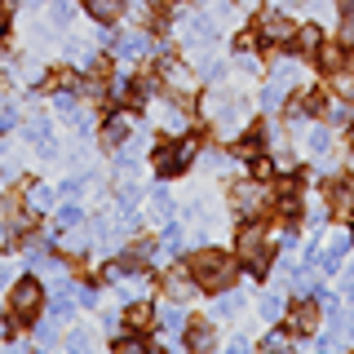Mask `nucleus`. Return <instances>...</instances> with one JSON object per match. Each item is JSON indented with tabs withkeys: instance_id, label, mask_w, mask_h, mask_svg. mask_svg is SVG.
Masks as SVG:
<instances>
[{
	"instance_id": "12",
	"label": "nucleus",
	"mask_w": 354,
	"mask_h": 354,
	"mask_svg": "<svg viewBox=\"0 0 354 354\" xmlns=\"http://www.w3.org/2000/svg\"><path fill=\"white\" fill-rule=\"evenodd\" d=\"M328 208H332V213H341V217H350L354 213V186L350 182H332L328 186Z\"/></svg>"
},
{
	"instance_id": "42",
	"label": "nucleus",
	"mask_w": 354,
	"mask_h": 354,
	"mask_svg": "<svg viewBox=\"0 0 354 354\" xmlns=\"http://www.w3.org/2000/svg\"><path fill=\"white\" fill-rule=\"evenodd\" d=\"M102 328H106V332H120V315H115V310H111V315H102Z\"/></svg>"
},
{
	"instance_id": "10",
	"label": "nucleus",
	"mask_w": 354,
	"mask_h": 354,
	"mask_svg": "<svg viewBox=\"0 0 354 354\" xmlns=\"http://www.w3.org/2000/svg\"><path fill=\"white\" fill-rule=\"evenodd\" d=\"M182 40L208 44V40H213V22H208L204 14H182Z\"/></svg>"
},
{
	"instance_id": "24",
	"label": "nucleus",
	"mask_w": 354,
	"mask_h": 354,
	"mask_svg": "<svg viewBox=\"0 0 354 354\" xmlns=\"http://www.w3.org/2000/svg\"><path fill=\"white\" fill-rule=\"evenodd\" d=\"M80 221H84V208L75 204V199H66V204L58 208V226L66 230V226H80Z\"/></svg>"
},
{
	"instance_id": "29",
	"label": "nucleus",
	"mask_w": 354,
	"mask_h": 354,
	"mask_svg": "<svg viewBox=\"0 0 354 354\" xmlns=\"http://www.w3.org/2000/svg\"><path fill=\"white\" fill-rule=\"evenodd\" d=\"M328 115H332V124H350V120H354L350 97H346V102H332V106H328Z\"/></svg>"
},
{
	"instance_id": "8",
	"label": "nucleus",
	"mask_w": 354,
	"mask_h": 354,
	"mask_svg": "<svg viewBox=\"0 0 354 354\" xmlns=\"http://www.w3.org/2000/svg\"><path fill=\"white\" fill-rule=\"evenodd\" d=\"M164 292H169V301H191V297H195L191 266H186V270H169V274H164Z\"/></svg>"
},
{
	"instance_id": "36",
	"label": "nucleus",
	"mask_w": 354,
	"mask_h": 354,
	"mask_svg": "<svg viewBox=\"0 0 354 354\" xmlns=\"http://www.w3.org/2000/svg\"><path fill=\"white\" fill-rule=\"evenodd\" d=\"M36 341H40V346H53V341H58V328H53V324H40L36 328Z\"/></svg>"
},
{
	"instance_id": "5",
	"label": "nucleus",
	"mask_w": 354,
	"mask_h": 354,
	"mask_svg": "<svg viewBox=\"0 0 354 354\" xmlns=\"http://www.w3.org/2000/svg\"><path fill=\"white\" fill-rule=\"evenodd\" d=\"M230 204H235L239 217H261V208L270 204V191H266V182H235V191H230Z\"/></svg>"
},
{
	"instance_id": "47",
	"label": "nucleus",
	"mask_w": 354,
	"mask_h": 354,
	"mask_svg": "<svg viewBox=\"0 0 354 354\" xmlns=\"http://www.w3.org/2000/svg\"><path fill=\"white\" fill-rule=\"evenodd\" d=\"M160 5H173V0H160Z\"/></svg>"
},
{
	"instance_id": "25",
	"label": "nucleus",
	"mask_w": 354,
	"mask_h": 354,
	"mask_svg": "<svg viewBox=\"0 0 354 354\" xmlns=\"http://www.w3.org/2000/svg\"><path fill=\"white\" fill-rule=\"evenodd\" d=\"M49 22L53 27H71V0H49Z\"/></svg>"
},
{
	"instance_id": "22",
	"label": "nucleus",
	"mask_w": 354,
	"mask_h": 354,
	"mask_svg": "<svg viewBox=\"0 0 354 354\" xmlns=\"http://www.w3.org/2000/svg\"><path fill=\"white\" fill-rule=\"evenodd\" d=\"M261 147H266V133L261 129H252V133H243V138H239V155H248V160H252V155H261Z\"/></svg>"
},
{
	"instance_id": "7",
	"label": "nucleus",
	"mask_w": 354,
	"mask_h": 354,
	"mask_svg": "<svg viewBox=\"0 0 354 354\" xmlns=\"http://www.w3.org/2000/svg\"><path fill=\"white\" fill-rule=\"evenodd\" d=\"M292 31H297V27H292L283 14H261L252 36H257V44H288V40H292Z\"/></svg>"
},
{
	"instance_id": "28",
	"label": "nucleus",
	"mask_w": 354,
	"mask_h": 354,
	"mask_svg": "<svg viewBox=\"0 0 354 354\" xmlns=\"http://www.w3.org/2000/svg\"><path fill=\"white\" fill-rule=\"evenodd\" d=\"M27 138H36V142H40V151H44V147H49V138H53L49 120H31V124H27Z\"/></svg>"
},
{
	"instance_id": "33",
	"label": "nucleus",
	"mask_w": 354,
	"mask_h": 354,
	"mask_svg": "<svg viewBox=\"0 0 354 354\" xmlns=\"http://www.w3.org/2000/svg\"><path fill=\"white\" fill-rule=\"evenodd\" d=\"M261 315H266V319H279V315H283V297L266 292V297H261Z\"/></svg>"
},
{
	"instance_id": "18",
	"label": "nucleus",
	"mask_w": 354,
	"mask_h": 354,
	"mask_svg": "<svg viewBox=\"0 0 354 354\" xmlns=\"http://www.w3.org/2000/svg\"><path fill=\"white\" fill-rule=\"evenodd\" d=\"M319 44H324L319 40V27H297L292 31V49L297 53H319Z\"/></svg>"
},
{
	"instance_id": "32",
	"label": "nucleus",
	"mask_w": 354,
	"mask_h": 354,
	"mask_svg": "<svg viewBox=\"0 0 354 354\" xmlns=\"http://www.w3.org/2000/svg\"><path fill=\"white\" fill-rule=\"evenodd\" d=\"M115 350L120 354H138V350H147V341H142L138 332H129V337H115Z\"/></svg>"
},
{
	"instance_id": "9",
	"label": "nucleus",
	"mask_w": 354,
	"mask_h": 354,
	"mask_svg": "<svg viewBox=\"0 0 354 354\" xmlns=\"http://www.w3.org/2000/svg\"><path fill=\"white\" fill-rule=\"evenodd\" d=\"M315 324H319V306H315V301H297L292 310H288V328H292L297 337L315 332Z\"/></svg>"
},
{
	"instance_id": "23",
	"label": "nucleus",
	"mask_w": 354,
	"mask_h": 354,
	"mask_svg": "<svg viewBox=\"0 0 354 354\" xmlns=\"http://www.w3.org/2000/svg\"><path fill=\"white\" fill-rule=\"evenodd\" d=\"M341 62H346V53H341L337 44H319V66H324V71H341Z\"/></svg>"
},
{
	"instance_id": "26",
	"label": "nucleus",
	"mask_w": 354,
	"mask_h": 354,
	"mask_svg": "<svg viewBox=\"0 0 354 354\" xmlns=\"http://www.w3.org/2000/svg\"><path fill=\"white\" fill-rule=\"evenodd\" d=\"M155 324H160V328H169V332H177V328L186 324V319H182V310H177V301H173V306H164L160 315H155Z\"/></svg>"
},
{
	"instance_id": "4",
	"label": "nucleus",
	"mask_w": 354,
	"mask_h": 354,
	"mask_svg": "<svg viewBox=\"0 0 354 354\" xmlns=\"http://www.w3.org/2000/svg\"><path fill=\"white\" fill-rule=\"evenodd\" d=\"M204 111H208V120H213L217 129H239L243 124V115H248V106H243V97H230V93H208V102H204Z\"/></svg>"
},
{
	"instance_id": "30",
	"label": "nucleus",
	"mask_w": 354,
	"mask_h": 354,
	"mask_svg": "<svg viewBox=\"0 0 354 354\" xmlns=\"http://www.w3.org/2000/svg\"><path fill=\"white\" fill-rule=\"evenodd\" d=\"M310 151H315V155H328L332 151V133L328 129H315V133H310Z\"/></svg>"
},
{
	"instance_id": "27",
	"label": "nucleus",
	"mask_w": 354,
	"mask_h": 354,
	"mask_svg": "<svg viewBox=\"0 0 354 354\" xmlns=\"http://www.w3.org/2000/svg\"><path fill=\"white\" fill-rule=\"evenodd\" d=\"M283 93H288V84H279V80H270V84L261 88V106H266V111H274V106L283 102Z\"/></svg>"
},
{
	"instance_id": "39",
	"label": "nucleus",
	"mask_w": 354,
	"mask_h": 354,
	"mask_svg": "<svg viewBox=\"0 0 354 354\" xmlns=\"http://www.w3.org/2000/svg\"><path fill=\"white\" fill-rule=\"evenodd\" d=\"M283 346H288V337H283V332H270V337L261 341V350H283Z\"/></svg>"
},
{
	"instance_id": "41",
	"label": "nucleus",
	"mask_w": 354,
	"mask_h": 354,
	"mask_svg": "<svg viewBox=\"0 0 354 354\" xmlns=\"http://www.w3.org/2000/svg\"><path fill=\"white\" fill-rule=\"evenodd\" d=\"M5 27H9V0H0V44H5Z\"/></svg>"
},
{
	"instance_id": "1",
	"label": "nucleus",
	"mask_w": 354,
	"mask_h": 354,
	"mask_svg": "<svg viewBox=\"0 0 354 354\" xmlns=\"http://www.w3.org/2000/svg\"><path fill=\"white\" fill-rule=\"evenodd\" d=\"M191 274L199 288H213V292H221V288L235 283V261L226 257L221 248H199L191 257Z\"/></svg>"
},
{
	"instance_id": "6",
	"label": "nucleus",
	"mask_w": 354,
	"mask_h": 354,
	"mask_svg": "<svg viewBox=\"0 0 354 354\" xmlns=\"http://www.w3.org/2000/svg\"><path fill=\"white\" fill-rule=\"evenodd\" d=\"M40 306H44V292H40V283L36 279H18L14 283V292H9V310L27 324V319H36L40 315Z\"/></svg>"
},
{
	"instance_id": "40",
	"label": "nucleus",
	"mask_w": 354,
	"mask_h": 354,
	"mask_svg": "<svg viewBox=\"0 0 354 354\" xmlns=\"http://www.w3.org/2000/svg\"><path fill=\"white\" fill-rule=\"evenodd\" d=\"M71 350H88V332H71V341H66Z\"/></svg>"
},
{
	"instance_id": "21",
	"label": "nucleus",
	"mask_w": 354,
	"mask_h": 354,
	"mask_svg": "<svg viewBox=\"0 0 354 354\" xmlns=\"http://www.w3.org/2000/svg\"><path fill=\"white\" fill-rule=\"evenodd\" d=\"M49 204H53V191H49V186H27V208H31V213H44Z\"/></svg>"
},
{
	"instance_id": "17",
	"label": "nucleus",
	"mask_w": 354,
	"mask_h": 354,
	"mask_svg": "<svg viewBox=\"0 0 354 354\" xmlns=\"http://www.w3.org/2000/svg\"><path fill=\"white\" fill-rule=\"evenodd\" d=\"M155 120H160V124L164 129H186V111L182 106H173V102H160V106H155Z\"/></svg>"
},
{
	"instance_id": "20",
	"label": "nucleus",
	"mask_w": 354,
	"mask_h": 354,
	"mask_svg": "<svg viewBox=\"0 0 354 354\" xmlns=\"http://www.w3.org/2000/svg\"><path fill=\"white\" fill-rule=\"evenodd\" d=\"M151 208H155V221H169L173 217V199H169L164 186H155V191H151Z\"/></svg>"
},
{
	"instance_id": "35",
	"label": "nucleus",
	"mask_w": 354,
	"mask_h": 354,
	"mask_svg": "<svg viewBox=\"0 0 354 354\" xmlns=\"http://www.w3.org/2000/svg\"><path fill=\"white\" fill-rule=\"evenodd\" d=\"M164 248H169V252L182 248V226H164Z\"/></svg>"
},
{
	"instance_id": "11",
	"label": "nucleus",
	"mask_w": 354,
	"mask_h": 354,
	"mask_svg": "<svg viewBox=\"0 0 354 354\" xmlns=\"http://www.w3.org/2000/svg\"><path fill=\"white\" fill-rule=\"evenodd\" d=\"M124 138H129V115L124 111H115V115H106V124H102V147H124Z\"/></svg>"
},
{
	"instance_id": "16",
	"label": "nucleus",
	"mask_w": 354,
	"mask_h": 354,
	"mask_svg": "<svg viewBox=\"0 0 354 354\" xmlns=\"http://www.w3.org/2000/svg\"><path fill=\"white\" fill-rule=\"evenodd\" d=\"M147 49H151V44H147V36H138V31H129V36L115 40V53H120V58H142Z\"/></svg>"
},
{
	"instance_id": "44",
	"label": "nucleus",
	"mask_w": 354,
	"mask_h": 354,
	"mask_svg": "<svg viewBox=\"0 0 354 354\" xmlns=\"http://www.w3.org/2000/svg\"><path fill=\"white\" fill-rule=\"evenodd\" d=\"M5 279H9V266H5V261H0V283H5Z\"/></svg>"
},
{
	"instance_id": "2",
	"label": "nucleus",
	"mask_w": 354,
	"mask_h": 354,
	"mask_svg": "<svg viewBox=\"0 0 354 354\" xmlns=\"http://www.w3.org/2000/svg\"><path fill=\"white\" fill-rule=\"evenodd\" d=\"M235 252H239V261L248 266L252 274H261L266 266H270V235H266V226L261 221H243L239 226V235H235Z\"/></svg>"
},
{
	"instance_id": "19",
	"label": "nucleus",
	"mask_w": 354,
	"mask_h": 354,
	"mask_svg": "<svg viewBox=\"0 0 354 354\" xmlns=\"http://www.w3.org/2000/svg\"><path fill=\"white\" fill-rule=\"evenodd\" d=\"M124 324H129V332H142V328H151V324H155L151 306H147V301H133V306H129V315H124Z\"/></svg>"
},
{
	"instance_id": "31",
	"label": "nucleus",
	"mask_w": 354,
	"mask_h": 354,
	"mask_svg": "<svg viewBox=\"0 0 354 354\" xmlns=\"http://www.w3.org/2000/svg\"><path fill=\"white\" fill-rule=\"evenodd\" d=\"M239 310H243V297H239V292L217 297V315H239Z\"/></svg>"
},
{
	"instance_id": "37",
	"label": "nucleus",
	"mask_w": 354,
	"mask_h": 354,
	"mask_svg": "<svg viewBox=\"0 0 354 354\" xmlns=\"http://www.w3.org/2000/svg\"><path fill=\"white\" fill-rule=\"evenodd\" d=\"M75 301H80V306H97V288H75Z\"/></svg>"
},
{
	"instance_id": "13",
	"label": "nucleus",
	"mask_w": 354,
	"mask_h": 354,
	"mask_svg": "<svg viewBox=\"0 0 354 354\" xmlns=\"http://www.w3.org/2000/svg\"><path fill=\"white\" fill-rule=\"evenodd\" d=\"M84 9H88L93 22H115L124 14V0H84Z\"/></svg>"
},
{
	"instance_id": "15",
	"label": "nucleus",
	"mask_w": 354,
	"mask_h": 354,
	"mask_svg": "<svg viewBox=\"0 0 354 354\" xmlns=\"http://www.w3.org/2000/svg\"><path fill=\"white\" fill-rule=\"evenodd\" d=\"M213 346H217V337H213V328H208V324H195L191 332H186V350L204 354V350H213Z\"/></svg>"
},
{
	"instance_id": "34",
	"label": "nucleus",
	"mask_w": 354,
	"mask_h": 354,
	"mask_svg": "<svg viewBox=\"0 0 354 354\" xmlns=\"http://www.w3.org/2000/svg\"><path fill=\"white\" fill-rule=\"evenodd\" d=\"M270 173H274V164L266 160V155H252V177H257V182H266Z\"/></svg>"
},
{
	"instance_id": "43",
	"label": "nucleus",
	"mask_w": 354,
	"mask_h": 354,
	"mask_svg": "<svg viewBox=\"0 0 354 354\" xmlns=\"http://www.w3.org/2000/svg\"><path fill=\"white\" fill-rule=\"evenodd\" d=\"M337 9H341V18H354V0H337Z\"/></svg>"
},
{
	"instance_id": "45",
	"label": "nucleus",
	"mask_w": 354,
	"mask_h": 354,
	"mask_svg": "<svg viewBox=\"0 0 354 354\" xmlns=\"http://www.w3.org/2000/svg\"><path fill=\"white\" fill-rule=\"evenodd\" d=\"M350 142H354V120H350Z\"/></svg>"
},
{
	"instance_id": "46",
	"label": "nucleus",
	"mask_w": 354,
	"mask_h": 354,
	"mask_svg": "<svg viewBox=\"0 0 354 354\" xmlns=\"http://www.w3.org/2000/svg\"><path fill=\"white\" fill-rule=\"evenodd\" d=\"M350 173H354V155H350Z\"/></svg>"
},
{
	"instance_id": "14",
	"label": "nucleus",
	"mask_w": 354,
	"mask_h": 354,
	"mask_svg": "<svg viewBox=\"0 0 354 354\" xmlns=\"http://www.w3.org/2000/svg\"><path fill=\"white\" fill-rule=\"evenodd\" d=\"M319 111H324V97H319V93H301V97H292V102H288V120L319 115Z\"/></svg>"
},
{
	"instance_id": "38",
	"label": "nucleus",
	"mask_w": 354,
	"mask_h": 354,
	"mask_svg": "<svg viewBox=\"0 0 354 354\" xmlns=\"http://www.w3.org/2000/svg\"><path fill=\"white\" fill-rule=\"evenodd\" d=\"M80 191H84V182H80V177H66V182H62V195H66V199H75Z\"/></svg>"
},
{
	"instance_id": "3",
	"label": "nucleus",
	"mask_w": 354,
	"mask_h": 354,
	"mask_svg": "<svg viewBox=\"0 0 354 354\" xmlns=\"http://www.w3.org/2000/svg\"><path fill=\"white\" fill-rule=\"evenodd\" d=\"M195 151H199L195 138H177V142H164V147H155L151 164H155V173H160V177H177L186 164L195 160Z\"/></svg>"
}]
</instances>
